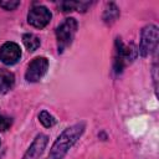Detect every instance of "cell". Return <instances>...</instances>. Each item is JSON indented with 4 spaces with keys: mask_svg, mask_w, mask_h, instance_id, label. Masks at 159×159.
Wrapping results in <instances>:
<instances>
[{
    "mask_svg": "<svg viewBox=\"0 0 159 159\" xmlns=\"http://www.w3.org/2000/svg\"><path fill=\"white\" fill-rule=\"evenodd\" d=\"M119 16V10L117 7V5L114 2H108L106 5L104 12H103V20L107 24H112L113 21H116Z\"/></svg>",
    "mask_w": 159,
    "mask_h": 159,
    "instance_id": "cell-11",
    "label": "cell"
},
{
    "mask_svg": "<svg viewBox=\"0 0 159 159\" xmlns=\"http://www.w3.org/2000/svg\"><path fill=\"white\" fill-rule=\"evenodd\" d=\"M10 125H11V119L0 114V132H5L6 129L10 128Z\"/></svg>",
    "mask_w": 159,
    "mask_h": 159,
    "instance_id": "cell-15",
    "label": "cell"
},
{
    "mask_svg": "<svg viewBox=\"0 0 159 159\" xmlns=\"http://www.w3.org/2000/svg\"><path fill=\"white\" fill-rule=\"evenodd\" d=\"M17 6H20L19 0H6V1H0V7L4 10H15Z\"/></svg>",
    "mask_w": 159,
    "mask_h": 159,
    "instance_id": "cell-14",
    "label": "cell"
},
{
    "mask_svg": "<svg viewBox=\"0 0 159 159\" xmlns=\"http://www.w3.org/2000/svg\"><path fill=\"white\" fill-rule=\"evenodd\" d=\"M39 120H40L41 124H42L43 127H46V128H51V127H53V125L56 124L55 117H53L52 114H50L47 111L40 112V114H39Z\"/></svg>",
    "mask_w": 159,
    "mask_h": 159,
    "instance_id": "cell-13",
    "label": "cell"
},
{
    "mask_svg": "<svg viewBox=\"0 0 159 159\" xmlns=\"http://www.w3.org/2000/svg\"><path fill=\"white\" fill-rule=\"evenodd\" d=\"M21 57V48L12 41L5 42L0 47V60L5 65H15Z\"/></svg>",
    "mask_w": 159,
    "mask_h": 159,
    "instance_id": "cell-7",
    "label": "cell"
},
{
    "mask_svg": "<svg viewBox=\"0 0 159 159\" xmlns=\"http://www.w3.org/2000/svg\"><path fill=\"white\" fill-rule=\"evenodd\" d=\"M15 83V77L14 73L10 72L9 70L0 68V93H6L12 88Z\"/></svg>",
    "mask_w": 159,
    "mask_h": 159,
    "instance_id": "cell-9",
    "label": "cell"
},
{
    "mask_svg": "<svg viewBox=\"0 0 159 159\" xmlns=\"http://www.w3.org/2000/svg\"><path fill=\"white\" fill-rule=\"evenodd\" d=\"M158 39H159V31L155 25L149 24L145 27H143L140 34V45H139V53L142 57H147L157 50Z\"/></svg>",
    "mask_w": 159,
    "mask_h": 159,
    "instance_id": "cell-4",
    "label": "cell"
},
{
    "mask_svg": "<svg viewBox=\"0 0 159 159\" xmlns=\"http://www.w3.org/2000/svg\"><path fill=\"white\" fill-rule=\"evenodd\" d=\"M51 17L52 14L46 6L36 5L30 9L27 14V22L36 29H43L50 22Z\"/></svg>",
    "mask_w": 159,
    "mask_h": 159,
    "instance_id": "cell-6",
    "label": "cell"
},
{
    "mask_svg": "<svg viewBox=\"0 0 159 159\" xmlns=\"http://www.w3.org/2000/svg\"><path fill=\"white\" fill-rule=\"evenodd\" d=\"M91 5V2H84V1H63L60 4V7L62 9L63 12H68L72 10L77 11H86V9Z\"/></svg>",
    "mask_w": 159,
    "mask_h": 159,
    "instance_id": "cell-10",
    "label": "cell"
},
{
    "mask_svg": "<svg viewBox=\"0 0 159 159\" xmlns=\"http://www.w3.org/2000/svg\"><path fill=\"white\" fill-rule=\"evenodd\" d=\"M84 132V123H76L66 128L55 140L48 154V159H62L67 152L73 147V144L80 139Z\"/></svg>",
    "mask_w": 159,
    "mask_h": 159,
    "instance_id": "cell-1",
    "label": "cell"
},
{
    "mask_svg": "<svg viewBox=\"0 0 159 159\" xmlns=\"http://www.w3.org/2000/svg\"><path fill=\"white\" fill-rule=\"evenodd\" d=\"M22 42L26 46V48L31 52L37 50L39 46H40V39L34 34H25L22 36Z\"/></svg>",
    "mask_w": 159,
    "mask_h": 159,
    "instance_id": "cell-12",
    "label": "cell"
},
{
    "mask_svg": "<svg viewBox=\"0 0 159 159\" xmlns=\"http://www.w3.org/2000/svg\"><path fill=\"white\" fill-rule=\"evenodd\" d=\"M137 56V50L130 45H125L120 39L116 40V55H114V71L120 73L123 68L130 63Z\"/></svg>",
    "mask_w": 159,
    "mask_h": 159,
    "instance_id": "cell-3",
    "label": "cell"
},
{
    "mask_svg": "<svg viewBox=\"0 0 159 159\" xmlns=\"http://www.w3.org/2000/svg\"><path fill=\"white\" fill-rule=\"evenodd\" d=\"M77 21L73 17L65 19L56 29V39H57V48L58 52H63L73 41V37L77 31Z\"/></svg>",
    "mask_w": 159,
    "mask_h": 159,
    "instance_id": "cell-2",
    "label": "cell"
},
{
    "mask_svg": "<svg viewBox=\"0 0 159 159\" xmlns=\"http://www.w3.org/2000/svg\"><path fill=\"white\" fill-rule=\"evenodd\" d=\"M47 159H48V158H47Z\"/></svg>",
    "mask_w": 159,
    "mask_h": 159,
    "instance_id": "cell-16",
    "label": "cell"
},
{
    "mask_svg": "<svg viewBox=\"0 0 159 159\" xmlns=\"http://www.w3.org/2000/svg\"><path fill=\"white\" fill-rule=\"evenodd\" d=\"M48 60L46 57H36L34 58L26 70L25 78L27 82H39L47 72Z\"/></svg>",
    "mask_w": 159,
    "mask_h": 159,
    "instance_id": "cell-5",
    "label": "cell"
},
{
    "mask_svg": "<svg viewBox=\"0 0 159 159\" xmlns=\"http://www.w3.org/2000/svg\"><path fill=\"white\" fill-rule=\"evenodd\" d=\"M47 142H48L47 135H45V134H39V135H36V138H35L34 142L31 143L30 148L27 149V152L25 153V155H24L22 159H37V158L42 154L43 149L46 148Z\"/></svg>",
    "mask_w": 159,
    "mask_h": 159,
    "instance_id": "cell-8",
    "label": "cell"
}]
</instances>
